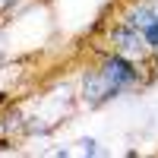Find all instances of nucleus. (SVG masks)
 Masks as SVG:
<instances>
[{"label":"nucleus","instance_id":"nucleus-2","mask_svg":"<svg viewBox=\"0 0 158 158\" xmlns=\"http://www.w3.org/2000/svg\"><path fill=\"white\" fill-rule=\"evenodd\" d=\"M142 41H146V35H142L139 29H133V25H117L114 29V44L123 51V54H142Z\"/></svg>","mask_w":158,"mask_h":158},{"label":"nucleus","instance_id":"nucleus-4","mask_svg":"<svg viewBox=\"0 0 158 158\" xmlns=\"http://www.w3.org/2000/svg\"><path fill=\"white\" fill-rule=\"evenodd\" d=\"M142 35H146V41H149V44L158 51V19H155V22H152V25H149V29L142 32Z\"/></svg>","mask_w":158,"mask_h":158},{"label":"nucleus","instance_id":"nucleus-3","mask_svg":"<svg viewBox=\"0 0 158 158\" xmlns=\"http://www.w3.org/2000/svg\"><path fill=\"white\" fill-rule=\"evenodd\" d=\"M152 22H155V10H149V6H139V10H133L127 16V25H133V29H139V32H146Z\"/></svg>","mask_w":158,"mask_h":158},{"label":"nucleus","instance_id":"nucleus-1","mask_svg":"<svg viewBox=\"0 0 158 158\" xmlns=\"http://www.w3.org/2000/svg\"><path fill=\"white\" fill-rule=\"evenodd\" d=\"M101 76H104V82H108V89H111V95H117L123 85H130V82H136V70H133V63L130 60H123L120 54H114V57H108L104 60V67H101Z\"/></svg>","mask_w":158,"mask_h":158}]
</instances>
